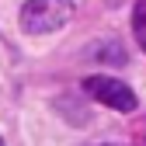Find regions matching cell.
<instances>
[{
	"instance_id": "obj_1",
	"label": "cell",
	"mask_w": 146,
	"mask_h": 146,
	"mask_svg": "<svg viewBox=\"0 0 146 146\" xmlns=\"http://www.w3.org/2000/svg\"><path fill=\"white\" fill-rule=\"evenodd\" d=\"M70 17H73L70 0H28L21 7V31L49 35V31H59Z\"/></svg>"
},
{
	"instance_id": "obj_2",
	"label": "cell",
	"mask_w": 146,
	"mask_h": 146,
	"mask_svg": "<svg viewBox=\"0 0 146 146\" xmlns=\"http://www.w3.org/2000/svg\"><path fill=\"white\" fill-rule=\"evenodd\" d=\"M84 90L90 98H94L98 104L104 108H115V111H136V94H132V87H125L122 80L115 77H108V73H98V77H87L84 80Z\"/></svg>"
},
{
	"instance_id": "obj_3",
	"label": "cell",
	"mask_w": 146,
	"mask_h": 146,
	"mask_svg": "<svg viewBox=\"0 0 146 146\" xmlns=\"http://www.w3.org/2000/svg\"><path fill=\"white\" fill-rule=\"evenodd\" d=\"M132 31H136L139 45L146 49V0H139V4L132 7Z\"/></svg>"
},
{
	"instance_id": "obj_4",
	"label": "cell",
	"mask_w": 146,
	"mask_h": 146,
	"mask_svg": "<svg viewBox=\"0 0 146 146\" xmlns=\"http://www.w3.org/2000/svg\"><path fill=\"white\" fill-rule=\"evenodd\" d=\"M0 146H4V139H0Z\"/></svg>"
}]
</instances>
